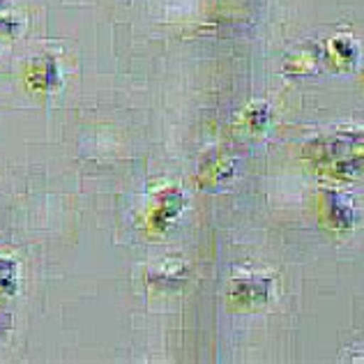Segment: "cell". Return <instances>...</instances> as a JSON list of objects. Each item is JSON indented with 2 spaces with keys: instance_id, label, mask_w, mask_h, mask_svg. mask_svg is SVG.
<instances>
[{
  "instance_id": "6da1fadb",
  "label": "cell",
  "mask_w": 364,
  "mask_h": 364,
  "mask_svg": "<svg viewBox=\"0 0 364 364\" xmlns=\"http://www.w3.org/2000/svg\"><path fill=\"white\" fill-rule=\"evenodd\" d=\"M309 157L323 173L334 178H358L364 173V132L334 134L306 146Z\"/></svg>"
},
{
  "instance_id": "3957f363",
  "label": "cell",
  "mask_w": 364,
  "mask_h": 364,
  "mask_svg": "<svg viewBox=\"0 0 364 364\" xmlns=\"http://www.w3.org/2000/svg\"><path fill=\"white\" fill-rule=\"evenodd\" d=\"M270 293V282L261 279V277H249L235 284V298L240 302H261Z\"/></svg>"
},
{
  "instance_id": "277c9868",
  "label": "cell",
  "mask_w": 364,
  "mask_h": 364,
  "mask_svg": "<svg viewBox=\"0 0 364 364\" xmlns=\"http://www.w3.org/2000/svg\"><path fill=\"white\" fill-rule=\"evenodd\" d=\"M180 208H182V196L180 194H171L164 198V203H161V208H157L155 213H152V219H150V224L152 226H157V228H161V226H166V222L171 217H176L178 213H180Z\"/></svg>"
},
{
  "instance_id": "7a4b0ae2",
  "label": "cell",
  "mask_w": 364,
  "mask_h": 364,
  "mask_svg": "<svg viewBox=\"0 0 364 364\" xmlns=\"http://www.w3.org/2000/svg\"><path fill=\"white\" fill-rule=\"evenodd\" d=\"M323 213L328 224L334 228H350L353 226V205L341 194H325L323 196Z\"/></svg>"
},
{
  "instance_id": "5b68a950",
  "label": "cell",
  "mask_w": 364,
  "mask_h": 364,
  "mask_svg": "<svg viewBox=\"0 0 364 364\" xmlns=\"http://www.w3.org/2000/svg\"><path fill=\"white\" fill-rule=\"evenodd\" d=\"M14 263H9L7 258H0V291L14 289Z\"/></svg>"
}]
</instances>
